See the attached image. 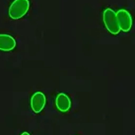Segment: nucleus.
<instances>
[{
	"label": "nucleus",
	"mask_w": 135,
	"mask_h": 135,
	"mask_svg": "<svg viewBox=\"0 0 135 135\" xmlns=\"http://www.w3.org/2000/svg\"><path fill=\"white\" fill-rule=\"evenodd\" d=\"M30 1L29 0H14L8 9L9 17L13 20L23 18L29 11Z\"/></svg>",
	"instance_id": "1"
},
{
	"label": "nucleus",
	"mask_w": 135,
	"mask_h": 135,
	"mask_svg": "<svg viewBox=\"0 0 135 135\" xmlns=\"http://www.w3.org/2000/svg\"><path fill=\"white\" fill-rule=\"evenodd\" d=\"M103 21L105 24V29L110 34L117 35L120 32L119 24L116 17V12H114L110 8H107L103 13Z\"/></svg>",
	"instance_id": "2"
},
{
	"label": "nucleus",
	"mask_w": 135,
	"mask_h": 135,
	"mask_svg": "<svg viewBox=\"0 0 135 135\" xmlns=\"http://www.w3.org/2000/svg\"><path fill=\"white\" fill-rule=\"evenodd\" d=\"M116 17H117V21L119 24L120 31L127 33L131 30L132 25H133V20H132L131 14L125 10V9H120L116 12Z\"/></svg>",
	"instance_id": "3"
},
{
	"label": "nucleus",
	"mask_w": 135,
	"mask_h": 135,
	"mask_svg": "<svg viewBox=\"0 0 135 135\" xmlns=\"http://www.w3.org/2000/svg\"><path fill=\"white\" fill-rule=\"evenodd\" d=\"M46 102L45 94L41 92H36L31 98V108L32 110L36 113H40L44 109Z\"/></svg>",
	"instance_id": "4"
},
{
	"label": "nucleus",
	"mask_w": 135,
	"mask_h": 135,
	"mask_svg": "<svg viewBox=\"0 0 135 135\" xmlns=\"http://www.w3.org/2000/svg\"><path fill=\"white\" fill-rule=\"evenodd\" d=\"M55 105L61 113H66L71 109V100L66 94L60 93L55 98Z\"/></svg>",
	"instance_id": "5"
},
{
	"label": "nucleus",
	"mask_w": 135,
	"mask_h": 135,
	"mask_svg": "<svg viewBox=\"0 0 135 135\" xmlns=\"http://www.w3.org/2000/svg\"><path fill=\"white\" fill-rule=\"evenodd\" d=\"M16 47V40L6 34H0V50L10 51Z\"/></svg>",
	"instance_id": "6"
},
{
	"label": "nucleus",
	"mask_w": 135,
	"mask_h": 135,
	"mask_svg": "<svg viewBox=\"0 0 135 135\" xmlns=\"http://www.w3.org/2000/svg\"><path fill=\"white\" fill-rule=\"evenodd\" d=\"M21 135H31V134L29 133V132H26V131H25V132H23V133Z\"/></svg>",
	"instance_id": "7"
}]
</instances>
